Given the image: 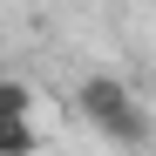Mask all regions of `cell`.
<instances>
[{"instance_id": "obj_1", "label": "cell", "mask_w": 156, "mask_h": 156, "mask_svg": "<svg viewBox=\"0 0 156 156\" xmlns=\"http://www.w3.org/2000/svg\"><path fill=\"white\" fill-rule=\"evenodd\" d=\"M75 102H82V115H88L109 143H122V149H149V109L136 102V88H129L122 75H88Z\"/></svg>"}, {"instance_id": "obj_2", "label": "cell", "mask_w": 156, "mask_h": 156, "mask_svg": "<svg viewBox=\"0 0 156 156\" xmlns=\"http://www.w3.org/2000/svg\"><path fill=\"white\" fill-rule=\"evenodd\" d=\"M0 122H34V88L0 75Z\"/></svg>"}, {"instance_id": "obj_3", "label": "cell", "mask_w": 156, "mask_h": 156, "mask_svg": "<svg viewBox=\"0 0 156 156\" xmlns=\"http://www.w3.org/2000/svg\"><path fill=\"white\" fill-rule=\"evenodd\" d=\"M34 149H41L34 122H0V156H34Z\"/></svg>"}]
</instances>
